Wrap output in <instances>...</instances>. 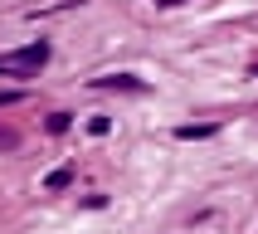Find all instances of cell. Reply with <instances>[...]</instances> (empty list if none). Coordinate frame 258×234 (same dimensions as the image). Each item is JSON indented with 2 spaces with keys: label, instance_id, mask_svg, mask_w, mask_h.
I'll return each mask as SVG.
<instances>
[{
  "label": "cell",
  "instance_id": "3",
  "mask_svg": "<svg viewBox=\"0 0 258 234\" xmlns=\"http://www.w3.org/2000/svg\"><path fill=\"white\" fill-rule=\"evenodd\" d=\"M93 88H142V78H132V73H107V78H98Z\"/></svg>",
  "mask_w": 258,
  "mask_h": 234
},
{
  "label": "cell",
  "instance_id": "4",
  "mask_svg": "<svg viewBox=\"0 0 258 234\" xmlns=\"http://www.w3.org/2000/svg\"><path fill=\"white\" fill-rule=\"evenodd\" d=\"M161 5H180V0H161Z\"/></svg>",
  "mask_w": 258,
  "mask_h": 234
},
{
  "label": "cell",
  "instance_id": "1",
  "mask_svg": "<svg viewBox=\"0 0 258 234\" xmlns=\"http://www.w3.org/2000/svg\"><path fill=\"white\" fill-rule=\"evenodd\" d=\"M49 64V44L34 39L25 49H15V54H0V73H39Z\"/></svg>",
  "mask_w": 258,
  "mask_h": 234
},
{
  "label": "cell",
  "instance_id": "2",
  "mask_svg": "<svg viewBox=\"0 0 258 234\" xmlns=\"http://www.w3.org/2000/svg\"><path fill=\"white\" fill-rule=\"evenodd\" d=\"M69 181H73V166H58L44 176V190H69Z\"/></svg>",
  "mask_w": 258,
  "mask_h": 234
}]
</instances>
